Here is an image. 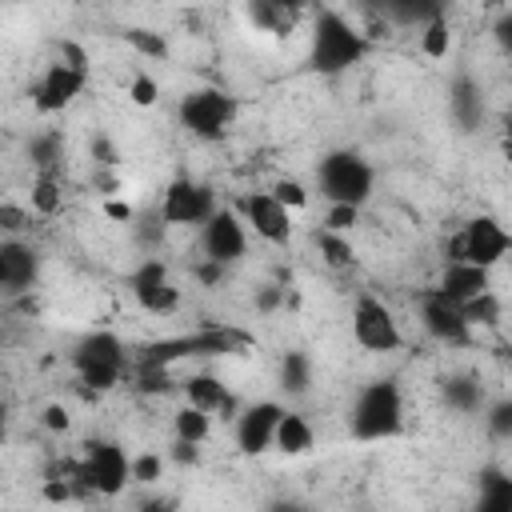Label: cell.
Listing matches in <instances>:
<instances>
[{
  "label": "cell",
  "instance_id": "6da1fadb",
  "mask_svg": "<svg viewBox=\"0 0 512 512\" xmlns=\"http://www.w3.org/2000/svg\"><path fill=\"white\" fill-rule=\"evenodd\" d=\"M368 52V40L364 32L344 20L340 12L324 8L312 24V48H308V64L320 72V76H336V72H348L352 64H360Z\"/></svg>",
  "mask_w": 512,
  "mask_h": 512
},
{
  "label": "cell",
  "instance_id": "7a4b0ae2",
  "mask_svg": "<svg viewBox=\"0 0 512 512\" xmlns=\"http://www.w3.org/2000/svg\"><path fill=\"white\" fill-rule=\"evenodd\" d=\"M404 428V392L396 380H372L356 392L348 412V432L356 440H388Z\"/></svg>",
  "mask_w": 512,
  "mask_h": 512
},
{
  "label": "cell",
  "instance_id": "3957f363",
  "mask_svg": "<svg viewBox=\"0 0 512 512\" xmlns=\"http://www.w3.org/2000/svg\"><path fill=\"white\" fill-rule=\"evenodd\" d=\"M132 480V456L116 440H88L76 456L72 484L76 496H120Z\"/></svg>",
  "mask_w": 512,
  "mask_h": 512
},
{
  "label": "cell",
  "instance_id": "277c9868",
  "mask_svg": "<svg viewBox=\"0 0 512 512\" xmlns=\"http://www.w3.org/2000/svg\"><path fill=\"white\" fill-rule=\"evenodd\" d=\"M72 372L88 392H112L128 372V352L116 332H88L72 348Z\"/></svg>",
  "mask_w": 512,
  "mask_h": 512
},
{
  "label": "cell",
  "instance_id": "5b68a950",
  "mask_svg": "<svg viewBox=\"0 0 512 512\" xmlns=\"http://www.w3.org/2000/svg\"><path fill=\"white\" fill-rule=\"evenodd\" d=\"M316 184H320V196L328 204H364L372 196V184H376V172L372 164L352 152V148H336L328 156H320L316 164Z\"/></svg>",
  "mask_w": 512,
  "mask_h": 512
},
{
  "label": "cell",
  "instance_id": "8992f818",
  "mask_svg": "<svg viewBox=\"0 0 512 512\" xmlns=\"http://www.w3.org/2000/svg\"><path fill=\"white\" fill-rule=\"evenodd\" d=\"M248 344V336L240 328H228V324H212V328H196V332H184V336H168V340H156L144 348L140 360H152V364H172V360H184V356H228V352H240Z\"/></svg>",
  "mask_w": 512,
  "mask_h": 512
},
{
  "label": "cell",
  "instance_id": "52a82bcc",
  "mask_svg": "<svg viewBox=\"0 0 512 512\" xmlns=\"http://www.w3.org/2000/svg\"><path fill=\"white\" fill-rule=\"evenodd\" d=\"M176 120L196 140H220L236 120V100L224 88H192L180 96Z\"/></svg>",
  "mask_w": 512,
  "mask_h": 512
},
{
  "label": "cell",
  "instance_id": "ba28073f",
  "mask_svg": "<svg viewBox=\"0 0 512 512\" xmlns=\"http://www.w3.org/2000/svg\"><path fill=\"white\" fill-rule=\"evenodd\" d=\"M512 248L508 228L496 216H472L448 244H444V260H472L480 268H496Z\"/></svg>",
  "mask_w": 512,
  "mask_h": 512
},
{
  "label": "cell",
  "instance_id": "9c48e42d",
  "mask_svg": "<svg viewBox=\"0 0 512 512\" xmlns=\"http://www.w3.org/2000/svg\"><path fill=\"white\" fill-rule=\"evenodd\" d=\"M352 340L372 352V356H388V352H400L404 348V332H400V320L392 316V308L376 296H360L352 304Z\"/></svg>",
  "mask_w": 512,
  "mask_h": 512
},
{
  "label": "cell",
  "instance_id": "30bf717a",
  "mask_svg": "<svg viewBox=\"0 0 512 512\" xmlns=\"http://www.w3.org/2000/svg\"><path fill=\"white\" fill-rule=\"evenodd\" d=\"M216 212V192L192 176H176L168 188H164V200H160V220L168 228H200L208 216Z\"/></svg>",
  "mask_w": 512,
  "mask_h": 512
},
{
  "label": "cell",
  "instance_id": "8fae6325",
  "mask_svg": "<svg viewBox=\"0 0 512 512\" xmlns=\"http://www.w3.org/2000/svg\"><path fill=\"white\" fill-rule=\"evenodd\" d=\"M420 324L436 344H448V348L472 344V320L464 316V304L448 300L440 288H428L420 296Z\"/></svg>",
  "mask_w": 512,
  "mask_h": 512
},
{
  "label": "cell",
  "instance_id": "7c38bea8",
  "mask_svg": "<svg viewBox=\"0 0 512 512\" xmlns=\"http://www.w3.org/2000/svg\"><path fill=\"white\" fill-rule=\"evenodd\" d=\"M128 288L136 296V304L148 312V316H172L180 308V288L168 280V268L160 256H148L132 268L128 276Z\"/></svg>",
  "mask_w": 512,
  "mask_h": 512
},
{
  "label": "cell",
  "instance_id": "4fadbf2b",
  "mask_svg": "<svg viewBox=\"0 0 512 512\" xmlns=\"http://www.w3.org/2000/svg\"><path fill=\"white\" fill-rule=\"evenodd\" d=\"M200 252L220 260V264H236L248 252V224H244V216H236L228 208H216L200 224Z\"/></svg>",
  "mask_w": 512,
  "mask_h": 512
},
{
  "label": "cell",
  "instance_id": "5bb4252c",
  "mask_svg": "<svg viewBox=\"0 0 512 512\" xmlns=\"http://www.w3.org/2000/svg\"><path fill=\"white\" fill-rule=\"evenodd\" d=\"M84 84H88L84 68H76L68 60H52L40 72V80L32 84V104H36V112H64L84 92Z\"/></svg>",
  "mask_w": 512,
  "mask_h": 512
},
{
  "label": "cell",
  "instance_id": "9a60e30c",
  "mask_svg": "<svg viewBox=\"0 0 512 512\" xmlns=\"http://www.w3.org/2000/svg\"><path fill=\"white\" fill-rule=\"evenodd\" d=\"M280 416H284V408H280L276 400H256V404L240 408L236 420H232L236 448H240L244 456H260V452H268L272 440H276V424H280Z\"/></svg>",
  "mask_w": 512,
  "mask_h": 512
},
{
  "label": "cell",
  "instance_id": "2e32d148",
  "mask_svg": "<svg viewBox=\"0 0 512 512\" xmlns=\"http://www.w3.org/2000/svg\"><path fill=\"white\" fill-rule=\"evenodd\" d=\"M240 216H244V224L260 240H268L276 248L292 240V212L272 192H248V196H240Z\"/></svg>",
  "mask_w": 512,
  "mask_h": 512
},
{
  "label": "cell",
  "instance_id": "e0dca14e",
  "mask_svg": "<svg viewBox=\"0 0 512 512\" xmlns=\"http://www.w3.org/2000/svg\"><path fill=\"white\" fill-rule=\"evenodd\" d=\"M36 268H40V264H36L32 244H24V240H16V236H8V240L0 244V284H4L8 296L28 292L32 280H36Z\"/></svg>",
  "mask_w": 512,
  "mask_h": 512
},
{
  "label": "cell",
  "instance_id": "ac0fdd59",
  "mask_svg": "<svg viewBox=\"0 0 512 512\" xmlns=\"http://www.w3.org/2000/svg\"><path fill=\"white\" fill-rule=\"evenodd\" d=\"M488 272H492V268H480V264H472V260H448L444 272H440V284H436V288H440L448 300L468 304V300H476L480 292L492 288Z\"/></svg>",
  "mask_w": 512,
  "mask_h": 512
},
{
  "label": "cell",
  "instance_id": "d6986e66",
  "mask_svg": "<svg viewBox=\"0 0 512 512\" xmlns=\"http://www.w3.org/2000/svg\"><path fill=\"white\" fill-rule=\"evenodd\" d=\"M304 16V0H248V20L252 28L268 32V36H288L296 32Z\"/></svg>",
  "mask_w": 512,
  "mask_h": 512
},
{
  "label": "cell",
  "instance_id": "ffe728a7",
  "mask_svg": "<svg viewBox=\"0 0 512 512\" xmlns=\"http://www.w3.org/2000/svg\"><path fill=\"white\" fill-rule=\"evenodd\" d=\"M184 400L204 408V412H224V420H236V396L228 392V384L212 372H196L184 380Z\"/></svg>",
  "mask_w": 512,
  "mask_h": 512
},
{
  "label": "cell",
  "instance_id": "44dd1931",
  "mask_svg": "<svg viewBox=\"0 0 512 512\" xmlns=\"http://www.w3.org/2000/svg\"><path fill=\"white\" fill-rule=\"evenodd\" d=\"M312 444H316V428L308 424V416L284 408V416H280V424H276L272 448L284 452V456H304V452H312Z\"/></svg>",
  "mask_w": 512,
  "mask_h": 512
},
{
  "label": "cell",
  "instance_id": "7402d4cb",
  "mask_svg": "<svg viewBox=\"0 0 512 512\" xmlns=\"http://www.w3.org/2000/svg\"><path fill=\"white\" fill-rule=\"evenodd\" d=\"M444 404H448L452 412L472 416V412H484L488 396H484V384H480L476 376H448V380H444Z\"/></svg>",
  "mask_w": 512,
  "mask_h": 512
},
{
  "label": "cell",
  "instance_id": "603a6c76",
  "mask_svg": "<svg viewBox=\"0 0 512 512\" xmlns=\"http://www.w3.org/2000/svg\"><path fill=\"white\" fill-rule=\"evenodd\" d=\"M448 108H452V116H456V124H460V128H476V124L484 120V100H480V88H476L468 76H460V80L452 84Z\"/></svg>",
  "mask_w": 512,
  "mask_h": 512
},
{
  "label": "cell",
  "instance_id": "cb8c5ba5",
  "mask_svg": "<svg viewBox=\"0 0 512 512\" xmlns=\"http://www.w3.org/2000/svg\"><path fill=\"white\" fill-rule=\"evenodd\" d=\"M60 208H64V180H60V168L36 172V180H32V212H36V216H56Z\"/></svg>",
  "mask_w": 512,
  "mask_h": 512
},
{
  "label": "cell",
  "instance_id": "d4e9b609",
  "mask_svg": "<svg viewBox=\"0 0 512 512\" xmlns=\"http://www.w3.org/2000/svg\"><path fill=\"white\" fill-rule=\"evenodd\" d=\"M312 240H316V248H320V260H324L332 272H348V268L356 264V252H352V244H348L344 232H336V228H320Z\"/></svg>",
  "mask_w": 512,
  "mask_h": 512
},
{
  "label": "cell",
  "instance_id": "484cf974",
  "mask_svg": "<svg viewBox=\"0 0 512 512\" xmlns=\"http://www.w3.org/2000/svg\"><path fill=\"white\" fill-rule=\"evenodd\" d=\"M172 432H176V440L204 444L212 436V412H204V408H196V404L184 400V408L172 412Z\"/></svg>",
  "mask_w": 512,
  "mask_h": 512
},
{
  "label": "cell",
  "instance_id": "4316f807",
  "mask_svg": "<svg viewBox=\"0 0 512 512\" xmlns=\"http://www.w3.org/2000/svg\"><path fill=\"white\" fill-rule=\"evenodd\" d=\"M28 160L36 164V172L60 168V160H64V136H60L56 128H48V132H32V140H28Z\"/></svg>",
  "mask_w": 512,
  "mask_h": 512
},
{
  "label": "cell",
  "instance_id": "83f0119b",
  "mask_svg": "<svg viewBox=\"0 0 512 512\" xmlns=\"http://www.w3.org/2000/svg\"><path fill=\"white\" fill-rule=\"evenodd\" d=\"M308 384H312V360L304 352H284V360H280V388L288 396H304Z\"/></svg>",
  "mask_w": 512,
  "mask_h": 512
},
{
  "label": "cell",
  "instance_id": "f1b7e54d",
  "mask_svg": "<svg viewBox=\"0 0 512 512\" xmlns=\"http://www.w3.org/2000/svg\"><path fill=\"white\" fill-rule=\"evenodd\" d=\"M448 48H452V28H448V16L440 12V16H432V20L420 24V52L428 60H444Z\"/></svg>",
  "mask_w": 512,
  "mask_h": 512
},
{
  "label": "cell",
  "instance_id": "f546056e",
  "mask_svg": "<svg viewBox=\"0 0 512 512\" xmlns=\"http://www.w3.org/2000/svg\"><path fill=\"white\" fill-rule=\"evenodd\" d=\"M480 508H492V512H508V508H512V476H504V472H484Z\"/></svg>",
  "mask_w": 512,
  "mask_h": 512
},
{
  "label": "cell",
  "instance_id": "4dcf8cb0",
  "mask_svg": "<svg viewBox=\"0 0 512 512\" xmlns=\"http://www.w3.org/2000/svg\"><path fill=\"white\" fill-rule=\"evenodd\" d=\"M484 432L492 440H512V396L484 404Z\"/></svg>",
  "mask_w": 512,
  "mask_h": 512
},
{
  "label": "cell",
  "instance_id": "1f68e13d",
  "mask_svg": "<svg viewBox=\"0 0 512 512\" xmlns=\"http://www.w3.org/2000/svg\"><path fill=\"white\" fill-rule=\"evenodd\" d=\"M124 40H128V48H136L148 60H164L168 56V40L160 32H152V28H128Z\"/></svg>",
  "mask_w": 512,
  "mask_h": 512
},
{
  "label": "cell",
  "instance_id": "d6a6232c",
  "mask_svg": "<svg viewBox=\"0 0 512 512\" xmlns=\"http://www.w3.org/2000/svg\"><path fill=\"white\" fill-rule=\"evenodd\" d=\"M464 316L472 320V328H476V324L492 328V324L500 320V300H496V292L488 288V292H480L476 300H468V304H464Z\"/></svg>",
  "mask_w": 512,
  "mask_h": 512
},
{
  "label": "cell",
  "instance_id": "836d02e7",
  "mask_svg": "<svg viewBox=\"0 0 512 512\" xmlns=\"http://www.w3.org/2000/svg\"><path fill=\"white\" fill-rule=\"evenodd\" d=\"M128 100H132L136 108H152V104L160 100V84H156V76L136 72V76L128 80Z\"/></svg>",
  "mask_w": 512,
  "mask_h": 512
},
{
  "label": "cell",
  "instance_id": "e575fe53",
  "mask_svg": "<svg viewBox=\"0 0 512 512\" xmlns=\"http://www.w3.org/2000/svg\"><path fill=\"white\" fill-rule=\"evenodd\" d=\"M272 196H276V200H280L288 212H296V208H308V200H312V196H308V188H304L300 180H292V176L276 180V184H272Z\"/></svg>",
  "mask_w": 512,
  "mask_h": 512
},
{
  "label": "cell",
  "instance_id": "d590c367",
  "mask_svg": "<svg viewBox=\"0 0 512 512\" xmlns=\"http://www.w3.org/2000/svg\"><path fill=\"white\" fill-rule=\"evenodd\" d=\"M164 476V456L160 452H136L132 456V480L136 484H156Z\"/></svg>",
  "mask_w": 512,
  "mask_h": 512
},
{
  "label": "cell",
  "instance_id": "8d00e7d4",
  "mask_svg": "<svg viewBox=\"0 0 512 512\" xmlns=\"http://www.w3.org/2000/svg\"><path fill=\"white\" fill-rule=\"evenodd\" d=\"M356 224H360V204H328V212H324V228L352 232Z\"/></svg>",
  "mask_w": 512,
  "mask_h": 512
},
{
  "label": "cell",
  "instance_id": "74e56055",
  "mask_svg": "<svg viewBox=\"0 0 512 512\" xmlns=\"http://www.w3.org/2000/svg\"><path fill=\"white\" fill-rule=\"evenodd\" d=\"M40 424H44L48 432H68V428H72V416H68L64 404H48V408L40 412Z\"/></svg>",
  "mask_w": 512,
  "mask_h": 512
},
{
  "label": "cell",
  "instance_id": "f35d334b",
  "mask_svg": "<svg viewBox=\"0 0 512 512\" xmlns=\"http://www.w3.org/2000/svg\"><path fill=\"white\" fill-rule=\"evenodd\" d=\"M224 268H228V264H220V260H212V256H200V264L192 268V276H196L200 284H220V280H224Z\"/></svg>",
  "mask_w": 512,
  "mask_h": 512
},
{
  "label": "cell",
  "instance_id": "ab89813d",
  "mask_svg": "<svg viewBox=\"0 0 512 512\" xmlns=\"http://www.w3.org/2000/svg\"><path fill=\"white\" fill-rule=\"evenodd\" d=\"M492 36H496L500 52H504V56H512V8H504V12L496 16V24H492Z\"/></svg>",
  "mask_w": 512,
  "mask_h": 512
},
{
  "label": "cell",
  "instance_id": "60d3db41",
  "mask_svg": "<svg viewBox=\"0 0 512 512\" xmlns=\"http://www.w3.org/2000/svg\"><path fill=\"white\" fill-rule=\"evenodd\" d=\"M168 460H176V464H196V460H200V444H192V440H176L172 452H168Z\"/></svg>",
  "mask_w": 512,
  "mask_h": 512
},
{
  "label": "cell",
  "instance_id": "b9f144b4",
  "mask_svg": "<svg viewBox=\"0 0 512 512\" xmlns=\"http://www.w3.org/2000/svg\"><path fill=\"white\" fill-rule=\"evenodd\" d=\"M60 60H68V64H76V68L88 72V52L80 44H72V40H60Z\"/></svg>",
  "mask_w": 512,
  "mask_h": 512
},
{
  "label": "cell",
  "instance_id": "7bdbcfd3",
  "mask_svg": "<svg viewBox=\"0 0 512 512\" xmlns=\"http://www.w3.org/2000/svg\"><path fill=\"white\" fill-rule=\"evenodd\" d=\"M0 228H4V232H20V228H24V208L4 204V208H0Z\"/></svg>",
  "mask_w": 512,
  "mask_h": 512
},
{
  "label": "cell",
  "instance_id": "ee69618b",
  "mask_svg": "<svg viewBox=\"0 0 512 512\" xmlns=\"http://www.w3.org/2000/svg\"><path fill=\"white\" fill-rule=\"evenodd\" d=\"M104 216H108V220H124V224H128V220L136 216V208H132L128 200H104Z\"/></svg>",
  "mask_w": 512,
  "mask_h": 512
},
{
  "label": "cell",
  "instance_id": "f6af8a7d",
  "mask_svg": "<svg viewBox=\"0 0 512 512\" xmlns=\"http://www.w3.org/2000/svg\"><path fill=\"white\" fill-rule=\"evenodd\" d=\"M92 156H96V164H116V152H112V144L104 136L92 140Z\"/></svg>",
  "mask_w": 512,
  "mask_h": 512
},
{
  "label": "cell",
  "instance_id": "bcb514c9",
  "mask_svg": "<svg viewBox=\"0 0 512 512\" xmlns=\"http://www.w3.org/2000/svg\"><path fill=\"white\" fill-rule=\"evenodd\" d=\"M276 304H280V288H276V284H268L264 292H256V308H260V312H272Z\"/></svg>",
  "mask_w": 512,
  "mask_h": 512
},
{
  "label": "cell",
  "instance_id": "7dc6e473",
  "mask_svg": "<svg viewBox=\"0 0 512 512\" xmlns=\"http://www.w3.org/2000/svg\"><path fill=\"white\" fill-rule=\"evenodd\" d=\"M500 124H504V140H508V144H512V108H508V112H504V120H500Z\"/></svg>",
  "mask_w": 512,
  "mask_h": 512
},
{
  "label": "cell",
  "instance_id": "c3c4849f",
  "mask_svg": "<svg viewBox=\"0 0 512 512\" xmlns=\"http://www.w3.org/2000/svg\"><path fill=\"white\" fill-rule=\"evenodd\" d=\"M484 4H488V8H500V12H504V8H512V0H484Z\"/></svg>",
  "mask_w": 512,
  "mask_h": 512
}]
</instances>
